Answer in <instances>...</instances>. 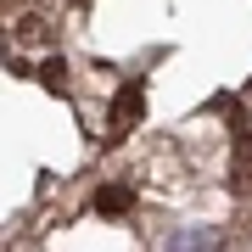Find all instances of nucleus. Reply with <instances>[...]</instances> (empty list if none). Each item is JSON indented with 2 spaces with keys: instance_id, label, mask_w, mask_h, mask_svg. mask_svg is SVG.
<instances>
[{
  "instance_id": "obj_1",
  "label": "nucleus",
  "mask_w": 252,
  "mask_h": 252,
  "mask_svg": "<svg viewBox=\"0 0 252 252\" xmlns=\"http://www.w3.org/2000/svg\"><path fill=\"white\" fill-rule=\"evenodd\" d=\"M140 107H146V90H140V84H124V90H118V101H112L107 135H129V129H135V118H140Z\"/></svg>"
},
{
  "instance_id": "obj_2",
  "label": "nucleus",
  "mask_w": 252,
  "mask_h": 252,
  "mask_svg": "<svg viewBox=\"0 0 252 252\" xmlns=\"http://www.w3.org/2000/svg\"><path fill=\"white\" fill-rule=\"evenodd\" d=\"M129 207H135L129 185H107V190H95V213H101V219H124Z\"/></svg>"
}]
</instances>
